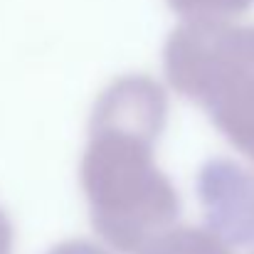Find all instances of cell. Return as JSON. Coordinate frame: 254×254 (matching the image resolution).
<instances>
[{
	"instance_id": "52a82bcc",
	"label": "cell",
	"mask_w": 254,
	"mask_h": 254,
	"mask_svg": "<svg viewBox=\"0 0 254 254\" xmlns=\"http://www.w3.org/2000/svg\"><path fill=\"white\" fill-rule=\"evenodd\" d=\"M10 250H12V227L5 212L0 210V254H10Z\"/></svg>"
},
{
	"instance_id": "7a4b0ae2",
	"label": "cell",
	"mask_w": 254,
	"mask_h": 254,
	"mask_svg": "<svg viewBox=\"0 0 254 254\" xmlns=\"http://www.w3.org/2000/svg\"><path fill=\"white\" fill-rule=\"evenodd\" d=\"M163 67L170 86L254 163V25L185 20L170 32Z\"/></svg>"
},
{
	"instance_id": "6da1fadb",
	"label": "cell",
	"mask_w": 254,
	"mask_h": 254,
	"mask_svg": "<svg viewBox=\"0 0 254 254\" xmlns=\"http://www.w3.org/2000/svg\"><path fill=\"white\" fill-rule=\"evenodd\" d=\"M161 136L146 128L89 121L79 183L94 230L119 252L136 254L178 217V192L156 163Z\"/></svg>"
},
{
	"instance_id": "3957f363",
	"label": "cell",
	"mask_w": 254,
	"mask_h": 254,
	"mask_svg": "<svg viewBox=\"0 0 254 254\" xmlns=\"http://www.w3.org/2000/svg\"><path fill=\"white\" fill-rule=\"evenodd\" d=\"M197 197L210 222L230 247L254 245V173L235 161L217 158L197 175Z\"/></svg>"
},
{
	"instance_id": "5b68a950",
	"label": "cell",
	"mask_w": 254,
	"mask_h": 254,
	"mask_svg": "<svg viewBox=\"0 0 254 254\" xmlns=\"http://www.w3.org/2000/svg\"><path fill=\"white\" fill-rule=\"evenodd\" d=\"M168 5L185 20H232L247 12L254 0H168Z\"/></svg>"
},
{
	"instance_id": "8992f818",
	"label": "cell",
	"mask_w": 254,
	"mask_h": 254,
	"mask_svg": "<svg viewBox=\"0 0 254 254\" xmlns=\"http://www.w3.org/2000/svg\"><path fill=\"white\" fill-rule=\"evenodd\" d=\"M50 254H109L104 247L94 245V242H86V240H67L62 245H57Z\"/></svg>"
},
{
	"instance_id": "277c9868",
	"label": "cell",
	"mask_w": 254,
	"mask_h": 254,
	"mask_svg": "<svg viewBox=\"0 0 254 254\" xmlns=\"http://www.w3.org/2000/svg\"><path fill=\"white\" fill-rule=\"evenodd\" d=\"M232 247L210 227H168L136 254H232Z\"/></svg>"
}]
</instances>
